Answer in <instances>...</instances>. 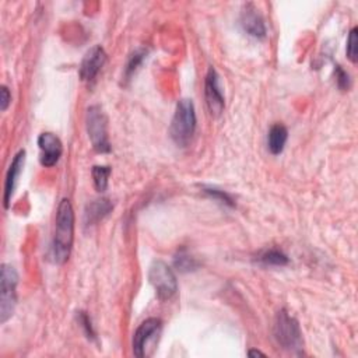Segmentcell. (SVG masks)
Returning <instances> with one entry per match:
<instances>
[{"label":"cell","instance_id":"obj_10","mask_svg":"<svg viewBox=\"0 0 358 358\" xmlns=\"http://www.w3.org/2000/svg\"><path fill=\"white\" fill-rule=\"evenodd\" d=\"M38 146L41 150V164L48 168L57 166L63 152L61 139L54 133L46 132L38 137Z\"/></svg>","mask_w":358,"mask_h":358},{"label":"cell","instance_id":"obj_18","mask_svg":"<svg viewBox=\"0 0 358 358\" xmlns=\"http://www.w3.org/2000/svg\"><path fill=\"white\" fill-rule=\"evenodd\" d=\"M203 192L206 193L208 196H210L212 199L217 200L221 204H226L228 208H234L235 206V201L231 197V195H228L227 192L217 189V188H212V186H203Z\"/></svg>","mask_w":358,"mask_h":358},{"label":"cell","instance_id":"obj_9","mask_svg":"<svg viewBox=\"0 0 358 358\" xmlns=\"http://www.w3.org/2000/svg\"><path fill=\"white\" fill-rule=\"evenodd\" d=\"M106 62H107V54H106L104 48H102L101 45L92 46L81 61V65L79 69L80 79L87 83L94 81L95 77L98 76V73L101 72V69L104 68Z\"/></svg>","mask_w":358,"mask_h":358},{"label":"cell","instance_id":"obj_23","mask_svg":"<svg viewBox=\"0 0 358 358\" xmlns=\"http://www.w3.org/2000/svg\"><path fill=\"white\" fill-rule=\"evenodd\" d=\"M10 101H12V95L9 88L6 86H2V88H0V110L6 111L8 107L10 106Z\"/></svg>","mask_w":358,"mask_h":358},{"label":"cell","instance_id":"obj_11","mask_svg":"<svg viewBox=\"0 0 358 358\" xmlns=\"http://www.w3.org/2000/svg\"><path fill=\"white\" fill-rule=\"evenodd\" d=\"M252 3L245 5L242 13H241V26L246 34H249L253 38H265L266 35V26L262 19V16L258 13Z\"/></svg>","mask_w":358,"mask_h":358},{"label":"cell","instance_id":"obj_21","mask_svg":"<svg viewBox=\"0 0 358 358\" xmlns=\"http://www.w3.org/2000/svg\"><path fill=\"white\" fill-rule=\"evenodd\" d=\"M77 314H79V315H77L79 324H80V326H81V329H83L86 337H87L88 340H95V330H94V328H92V324H91L90 317H88L86 312H83V311H80V312H77Z\"/></svg>","mask_w":358,"mask_h":358},{"label":"cell","instance_id":"obj_3","mask_svg":"<svg viewBox=\"0 0 358 358\" xmlns=\"http://www.w3.org/2000/svg\"><path fill=\"white\" fill-rule=\"evenodd\" d=\"M86 126L92 148L101 155L110 152L111 143L108 137V119L101 107L92 106L87 110Z\"/></svg>","mask_w":358,"mask_h":358},{"label":"cell","instance_id":"obj_24","mask_svg":"<svg viewBox=\"0 0 358 358\" xmlns=\"http://www.w3.org/2000/svg\"><path fill=\"white\" fill-rule=\"evenodd\" d=\"M248 354H249V357H258V355L265 357V352H262V351H259V350H250Z\"/></svg>","mask_w":358,"mask_h":358},{"label":"cell","instance_id":"obj_8","mask_svg":"<svg viewBox=\"0 0 358 358\" xmlns=\"http://www.w3.org/2000/svg\"><path fill=\"white\" fill-rule=\"evenodd\" d=\"M204 97H206V106L212 117H220L224 111L226 101L220 84V76L215 68H210L206 80H204Z\"/></svg>","mask_w":358,"mask_h":358},{"label":"cell","instance_id":"obj_22","mask_svg":"<svg viewBox=\"0 0 358 358\" xmlns=\"http://www.w3.org/2000/svg\"><path fill=\"white\" fill-rule=\"evenodd\" d=\"M335 73H336V81H337V87L343 91L348 90L351 87V79H350V74L341 68V66H336L335 69Z\"/></svg>","mask_w":358,"mask_h":358},{"label":"cell","instance_id":"obj_4","mask_svg":"<svg viewBox=\"0 0 358 358\" xmlns=\"http://www.w3.org/2000/svg\"><path fill=\"white\" fill-rule=\"evenodd\" d=\"M17 284L19 275L10 265H2L0 272V322L6 324L16 308L17 304Z\"/></svg>","mask_w":358,"mask_h":358},{"label":"cell","instance_id":"obj_15","mask_svg":"<svg viewBox=\"0 0 358 358\" xmlns=\"http://www.w3.org/2000/svg\"><path fill=\"white\" fill-rule=\"evenodd\" d=\"M258 262L263 266H286L288 265V258L279 249H269L259 255Z\"/></svg>","mask_w":358,"mask_h":358},{"label":"cell","instance_id":"obj_7","mask_svg":"<svg viewBox=\"0 0 358 358\" xmlns=\"http://www.w3.org/2000/svg\"><path fill=\"white\" fill-rule=\"evenodd\" d=\"M148 280L155 287L159 299L167 301L171 299L178 291L177 276L172 269L163 261H157L150 266Z\"/></svg>","mask_w":358,"mask_h":358},{"label":"cell","instance_id":"obj_5","mask_svg":"<svg viewBox=\"0 0 358 358\" xmlns=\"http://www.w3.org/2000/svg\"><path fill=\"white\" fill-rule=\"evenodd\" d=\"M273 333L276 341L287 351H299L302 348V333L299 324L287 311L277 312Z\"/></svg>","mask_w":358,"mask_h":358},{"label":"cell","instance_id":"obj_6","mask_svg":"<svg viewBox=\"0 0 358 358\" xmlns=\"http://www.w3.org/2000/svg\"><path fill=\"white\" fill-rule=\"evenodd\" d=\"M161 329L163 324L157 318H148L139 325L133 336V352L136 357L144 358L155 351Z\"/></svg>","mask_w":358,"mask_h":358},{"label":"cell","instance_id":"obj_19","mask_svg":"<svg viewBox=\"0 0 358 358\" xmlns=\"http://www.w3.org/2000/svg\"><path fill=\"white\" fill-rule=\"evenodd\" d=\"M146 57H147V52H146L144 49L135 50V52L130 55V58L128 61V65H126V70H125V77L126 79H129L139 69V66L143 63Z\"/></svg>","mask_w":358,"mask_h":358},{"label":"cell","instance_id":"obj_1","mask_svg":"<svg viewBox=\"0 0 358 358\" xmlns=\"http://www.w3.org/2000/svg\"><path fill=\"white\" fill-rule=\"evenodd\" d=\"M74 239V210L69 199H63L59 203L55 235L52 242V257L55 263L63 265L69 261Z\"/></svg>","mask_w":358,"mask_h":358},{"label":"cell","instance_id":"obj_2","mask_svg":"<svg viewBox=\"0 0 358 358\" xmlns=\"http://www.w3.org/2000/svg\"><path fill=\"white\" fill-rule=\"evenodd\" d=\"M196 110L192 99L183 98L178 101L175 114L171 122L170 135L178 147H186L196 132Z\"/></svg>","mask_w":358,"mask_h":358},{"label":"cell","instance_id":"obj_16","mask_svg":"<svg viewBox=\"0 0 358 358\" xmlns=\"http://www.w3.org/2000/svg\"><path fill=\"white\" fill-rule=\"evenodd\" d=\"M174 266L181 273H189L199 268V262L190 257L186 249H181L174 258Z\"/></svg>","mask_w":358,"mask_h":358},{"label":"cell","instance_id":"obj_17","mask_svg":"<svg viewBox=\"0 0 358 358\" xmlns=\"http://www.w3.org/2000/svg\"><path fill=\"white\" fill-rule=\"evenodd\" d=\"M111 168L107 166H95L92 167V181H94V186L95 189L101 193V192H106L108 188V179L111 175Z\"/></svg>","mask_w":358,"mask_h":358},{"label":"cell","instance_id":"obj_14","mask_svg":"<svg viewBox=\"0 0 358 358\" xmlns=\"http://www.w3.org/2000/svg\"><path fill=\"white\" fill-rule=\"evenodd\" d=\"M288 139V130L284 125L276 123L270 128L268 135V148L273 156H279L283 152L284 146Z\"/></svg>","mask_w":358,"mask_h":358},{"label":"cell","instance_id":"obj_13","mask_svg":"<svg viewBox=\"0 0 358 358\" xmlns=\"http://www.w3.org/2000/svg\"><path fill=\"white\" fill-rule=\"evenodd\" d=\"M112 209H114V204L107 197H101L90 201L84 210V224L94 226L99 223L112 212Z\"/></svg>","mask_w":358,"mask_h":358},{"label":"cell","instance_id":"obj_12","mask_svg":"<svg viewBox=\"0 0 358 358\" xmlns=\"http://www.w3.org/2000/svg\"><path fill=\"white\" fill-rule=\"evenodd\" d=\"M24 163H26V151L20 150L14 156V159L9 167V171L6 174V181H5V208L6 209H9V206H10V201H12L13 193L16 190L20 174L24 168Z\"/></svg>","mask_w":358,"mask_h":358},{"label":"cell","instance_id":"obj_20","mask_svg":"<svg viewBox=\"0 0 358 358\" xmlns=\"http://www.w3.org/2000/svg\"><path fill=\"white\" fill-rule=\"evenodd\" d=\"M347 58L355 63L357 59H358V30L357 27H352L350 34H348V38H347Z\"/></svg>","mask_w":358,"mask_h":358}]
</instances>
